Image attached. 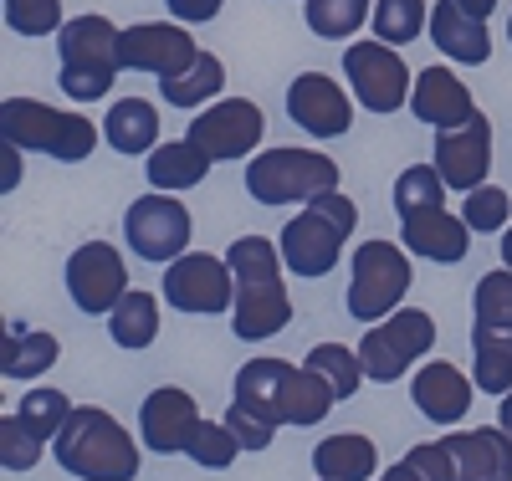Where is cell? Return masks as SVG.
<instances>
[{
  "mask_svg": "<svg viewBox=\"0 0 512 481\" xmlns=\"http://www.w3.org/2000/svg\"><path fill=\"white\" fill-rule=\"evenodd\" d=\"M159 287H164V302L175 313L210 318V313L236 308V272H231V261H216L205 251H185L180 261H169V272H164Z\"/></svg>",
  "mask_w": 512,
  "mask_h": 481,
  "instance_id": "cell-9",
  "label": "cell"
},
{
  "mask_svg": "<svg viewBox=\"0 0 512 481\" xmlns=\"http://www.w3.org/2000/svg\"><path fill=\"white\" fill-rule=\"evenodd\" d=\"M16 410H21V420L41 435V441H57L62 425L72 420V410H77V405L62 395V389H31V395H26Z\"/></svg>",
  "mask_w": 512,
  "mask_h": 481,
  "instance_id": "cell-35",
  "label": "cell"
},
{
  "mask_svg": "<svg viewBox=\"0 0 512 481\" xmlns=\"http://www.w3.org/2000/svg\"><path fill=\"white\" fill-rule=\"evenodd\" d=\"M164 6L175 11V16L185 21V26H200V21H216L226 0H164Z\"/></svg>",
  "mask_w": 512,
  "mask_h": 481,
  "instance_id": "cell-42",
  "label": "cell"
},
{
  "mask_svg": "<svg viewBox=\"0 0 512 481\" xmlns=\"http://www.w3.org/2000/svg\"><path fill=\"white\" fill-rule=\"evenodd\" d=\"M226 425H231V435L241 441V451H272V435H277L272 420H262V415H251V410L231 405V410H226Z\"/></svg>",
  "mask_w": 512,
  "mask_h": 481,
  "instance_id": "cell-41",
  "label": "cell"
},
{
  "mask_svg": "<svg viewBox=\"0 0 512 481\" xmlns=\"http://www.w3.org/2000/svg\"><path fill=\"white\" fill-rule=\"evenodd\" d=\"M472 395H477V379H466L456 364L436 359V364H425L410 384V400L425 420H436V425H461V415L472 410Z\"/></svg>",
  "mask_w": 512,
  "mask_h": 481,
  "instance_id": "cell-18",
  "label": "cell"
},
{
  "mask_svg": "<svg viewBox=\"0 0 512 481\" xmlns=\"http://www.w3.org/2000/svg\"><path fill=\"white\" fill-rule=\"evenodd\" d=\"M364 21H374L369 0H308V26H313V36L349 41Z\"/></svg>",
  "mask_w": 512,
  "mask_h": 481,
  "instance_id": "cell-33",
  "label": "cell"
},
{
  "mask_svg": "<svg viewBox=\"0 0 512 481\" xmlns=\"http://www.w3.org/2000/svg\"><path fill=\"white\" fill-rule=\"evenodd\" d=\"M62 354V343L41 328H11L6 348H0V374L6 379H36L41 369H52Z\"/></svg>",
  "mask_w": 512,
  "mask_h": 481,
  "instance_id": "cell-28",
  "label": "cell"
},
{
  "mask_svg": "<svg viewBox=\"0 0 512 481\" xmlns=\"http://www.w3.org/2000/svg\"><path fill=\"white\" fill-rule=\"evenodd\" d=\"M195 466H205V471H226L236 456H241V441L231 435V425L221 420H200V430H195V441H190V451H185Z\"/></svg>",
  "mask_w": 512,
  "mask_h": 481,
  "instance_id": "cell-37",
  "label": "cell"
},
{
  "mask_svg": "<svg viewBox=\"0 0 512 481\" xmlns=\"http://www.w3.org/2000/svg\"><path fill=\"white\" fill-rule=\"evenodd\" d=\"M118 41H123V31L108 16H72L57 31V52H62V77L57 82H62V93L72 103H93L113 87V77L123 72Z\"/></svg>",
  "mask_w": 512,
  "mask_h": 481,
  "instance_id": "cell-4",
  "label": "cell"
},
{
  "mask_svg": "<svg viewBox=\"0 0 512 481\" xmlns=\"http://www.w3.org/2000/svg\"><path fill=\"white\" fill-rule=\"evenodd\" d=\"M441 205H446V180H441L436 164H410L400 180H395V210H400V221H410V215H420V210H441Z\"/></svg>",
  "mask_w": 512,
  "mask_h": 481,
  "instance_id": "cell-31",
  "label": "cell"
},
{
  "mask_svg": "<svg viewBox=\"0 0 512 481\" xmlns=\"http://www.w3.org/2000/svg\"><path fill=\"white\" fill-rule=\"evenodd\" d=\"M210 154H200L190 139H175V144H159L154 154H149V164H144V174H149V185L154 190H164V195H180V190H195L205 174H210Z\"/></svg>",
  "mask_w": 512,
  "mask_h": 481,
  "instance_id": "cell-24",
  "label": "cell"
},
{
  "mask_svg": "<svg viewBox=\"0 0 512 481\" xmlns=\"http://www.w3.org/2000/svg\"><path fill=\"white\" fill-rule=\"evenodd\" d=\"M6 26L16 36H52L62 31V0H6Z\"/></svg>",
  "mask_w": 512,
  "mask_h": 481,
  "instance_id": "cell-38",
  "label": "cell"
},
{
  "mask_svg": "<svg viewBox=\"0 0 512 481\" xmlns=\"http://www.w3.org/2000/svg\"><path fill=\"white\" fill-rule=\"evenodd\" d=\"M374 466H379V451L369 435H328L313 451L318 481H369Z\"/></svg>",
  "mask_w": 512,
  "mask_h": 481,
  "instance_id": "cell-26",
  "label": "cell"
},
{
  "mask_svg": "<svg viewBox=\"0 0 512 481\" xmlns=\"http://www.w3.org/2000/svg\"><path fill=\"white\" fill-rule=\"evenodd\" d=\"M67 292L72 302L88 318L98 313H113L123 292H128V272H123V256L108 246V241H88L67 256Z\"/></svg>",
  "mask_w": 512,
  "mask_h": 481,
  "instance_id": "cell-13",
  "label": "cell"
},
{
  "mask_svg": "<svg viewBox=\"0 0 512 481\" xmlns=\"http://www.w3.org/2000/svg\"><path fill=\"white\" fill-rule=\"evenodd\" d=\"M139 430H144V446H149V451L180 456V451H190L195 430H200V410H195V400L185 395V389L164 384V389H154V395L144 400Z\"/></svg>",
  "mask_w": 512,
  "mask_h": 481,
  "instance_id": "cell-17",
  "label": "cell"
},
{
  "mask_svg": "<svg viewBox=\"0 0 512 481\" xmlns=\"http://www.w3.org/2000/svg\"><path fill=\"white\" fill-rule=\"evenodd\" d=\"M436 343V318L420 313V308H400L384 323H374L359 343V359H364V374L374 384H395L425 348Z\"/></svg>",
  "mask_w": 512,
  "mask_h": 481,
  "instance_id": "cell-8",
  "label": "cell"
},
{
  "mask_svg": "<svg viewBox=\"0 0 512 481\" xmlns=\"http://www.w3.org/2000/svg\"><path fill=\"white\" fill-rule=\"evenodd\" d=\"M405 466H410L420 481H456V461H451L446 441H431V446H410V451H405Z\"/></svg>",
  "mask_w": 512,
  "mask_h": 481,
  "instance_id": "cell-40",
  "label": "cell"
},
{
  "mask_svg": "<svg viewBox=\"0 0 512 481\" xmlns=\"http://www.w3.org/2000/svg\"><path fill=\"white\" fill-rule=\"evenodd\" d=\"M195 41L185 26H169V21H139L128 26L118 41V62L128 72H154V77H175L180 67L195 62Z\"/></svg>",
  "mask_w": 512,
  "mask_h": 481,
  "instance_id": "cell-15",
  "label": "cell"
},
{
  "mask_svg": "<svg viewBox=\"0 0 512 481\" xmlns=\"http://www.w3.org/2000/svg\"><path fill=\"white\" fill-rule=\"evenodd\" d=\"M52 451H57V466L72 471L77 481H134L139 476L134 435L98 405H77L62 435L52 441Z\"/></svg>",
  "mask_w": 512,
  "mask_h": 481,
  "instance_id": "cell-2",
  "label": "cell"
},
{
  "mask_svg": "<svg viewBox=\"0 0 512 481\" xmlns=\"http://www.w3.org/2000/svg\"><path fill=\"white\" fill-rule=\"evenodd\" d=\"M103 139L118 154H154L159 149V113H154V103H144V98L113 103L108 118H103Z\"/></svg>",
  "mask_w": 512,
  "mask_h": 481,
  "instance_id": "cell-25",
  "label": "cell"
},
{
  "mask_svg": "<svg viewBox=\"0 0 512 481\" xmlns=\"http://www.w3.org/2000/svg\"><path fill=\"white\" fill-rule=\"evenodd\" d=\"M0 139H11L16 149H41L52 159L77 164L98 149V128L82 113H62L36 98H6V108H0Z\"/></svg>",
  "mask_w": 512,
  "mask_h": 481,
  "instance_id": "cell-5",
  "label": "cell"
},
{
  "mask_svg": "<svg viewBox=\"0 0 512 481\" xmlns=\"http://www.w3.org/2000/svg\"><path fill=\"white\" fill-rule=\"evenodd\" d=\"M287 384H292V364L287 359H251V364L236 369V405L272 420V425H282Z\"/></svg>",
  "mask_w": 512,
  "mask_h": 481,
  "instance_id": "cell-23",
  "label": "cell"
},
{
  "mask_svg": "<svg viewBox=\"0 0 512 481\" xmlns=\"http://www.w3.org/2000/svg\"><path fill=\"white\" fill-rule=\"evenodd\" d=\"M369 26H374V41L405 47V41H420V26H431V11H425V0H379Z\"/></svg>",
  "mask_w": 512,
  "mask_h": 481,
  "instance_id": "cell-32",
  "label": "cell"
},
{
  "mask_svg": "<svg viewBox=\"0 0 512 481\" xmlns=\"http://www.w3.org/2000/svg\"><path fill=\"white\" fill-rule=\"evenodd\" d=\"M502 261H507V267H512V226L502 231Z\"/></svg>",
  "mask_w": 512,
  "mask_h": 481,
  "instance_id": "cell-47",
  "label": "cell"
},
{
  "mask_svg": "<svg viewBox=\"0 0 512 481\" xmlns=\"http://www.w3.org/2000/svg\"><path fill=\"white\" fill-rule=\"evenodd\" d=\"M108 333H113L118 348H149L159 338V302L139 287H128L123 302L108 313Z\"/></svg>",
  "mask_w": 512,
  "mask_h": 481,
  "instance_id": "cell-29",
  "label": "cell"
},
{
  "mask_svg": "<svg viewBox=\"0 0 512 481\" xmlns=\"http://www.w3.org/2000/svg\"><path fill=\"white\" fill-rule=\"evenodd\" d=\"M507 190L502 185H477V190H466V205H461V221L472 226V231H502L507 226Z\"/></svg>",
  "mask_w": 512,
  "mask_h": 481,
  "instance_id": "cell-39",
  "label": "cell"
},
{
  "mask_svg": "<svg viewBox=\"0 0 512 481\" xmlns=\"http://www.w3.org/2000/svg\"><path fill=\"white\" fill-rule=\"evenodd\" d=\"M41 435L21 420V410H11L6 420H0V466L6 471H31L36 461H41Z\"/></svg>",
  "mask_w": 512,
  "mask_h": 481,
  "instance_id": "cell-36",
  "label": "cell"
},
{
  "mask_svg": "<svg viewBox=\"0 0 512 481\" xmlns=\"http://www.w3.org/2000/svg\"><path fill=\"white\" fill-rule=\"evenodd\" d=\"M123 236L144 261H180L185 246H190V210L175 200V195H139L134 205L123 210Z\"/></svg>",
  "mask_w": 512,
  "mask_h": 481,
  "instance_id": "cell-11",
  "label": "cell"
},
{
  "mask_svg": "<svg viewBox=\"0 0 512 481\" xmlns=\"http://www.w3.org/2000/svg\"><path fill=\"white\" fill-rule=\"evenodd\" d=\"M431 41L461 67H482L492 57V36H487V21L472 16L461 0H441L431 11Z\"/></svg>",
  "mask_w": 512,
  "mask_h": 481,
  "instance_id": "cell-22",
  "label": "cell"
},
{
  "mask_svg": "<svg viewBox=\"0 0 512 481\" xmlns=\"http://www.w3.org/2000/svg\"><path fill=\"white\" fill-rule=\"evenodd\" d=\"M400 246L410 256H425V261L451 267V261H461L466 251H472V226H466L461 215H451L446 205L441 210H420V215H410V221H400Z\"/></svg>",
  "mask_w": 512,
  "mask_h": 481,
  "instance_id": "cell-19",
  "label": "cell"
},
{
  "mask_svg": "<svg viewBox=\"0 0 512 481\" xmlns=\"http://www.w3.org/2000/svg\"><path fill=\"white\" fill-rule=\"evenodd\" d=\"M0 164H6V169H0V190L11 195V190L21 185V149H16L11 139H6V154H0Z\"/></svg>",
  "mask_w": 512,
  "mask_h": 481,
  "instance_id": "cell-43",
  "label": "cell"
},
{
  "mask_svg": "<svg viewBox=\"0 0 512 481\" xmlns=\"http://www.w3.org/2000/svg\"><path fill=\"white\" fill-rule=\"evenodd\" d=\"M262 128H267V118L251 98H221L216 108L195 113L185 139L210 159H246V154H256V144H262Z\"/></svg>",
  "mask_w": 512,
  "mask_h": 481,
  "instance_id": "cell-12",
  "label": "cell"
},
{
  "mask_svg": "<svg viewBox=\"0 0 512 481\" xmlns=\"http://www.w3.org/2000/svg\"><path fill=\"white\" fill-rule=\"evenodd\" d=\"M308 369H318V374L333 384L338 400H349L354 389L369 379V374H364V359L354 354V348H344V343H318L313 354H308Z\"/></svg>",
  "mask_w": 512,
  "mask_h": 481,
  "instance_id": "cell-34",
  "label": "cell"
},
{
  "mask_svg": "<svg viewBox=\"0 0 512 481\" xmlns=\"http://www.w3.org/2000/svg\"><path fill=\"white\" fill-rule=\"evenodd\" d=\"M221 87H226V67H221V57H210V52H195V62L180 67L175 77H159L164 103H175V108H205Z\"/></svg>",
  "mask_w": 512,
  "mask_h": 481,
  "instance_id": "cell-27",
  "label": "cell"
},
{
  "mask_svg": "<svg viewBox=\"0 0 512 481\" xmlns=\"http://www.w3.org/2000/svg\"><path fill=\"white\" fill-rule=\"evenodd\" d=\"M344 72L354 82V98L369 113H400L415 93V77L390 41H354L344 52Z\"/></svg>",
  "mask_w": 512,
  "mask_h": 481,
  "instance_id": "cell-10",
  "label": "cell"
},
{
  "mask_svg": "<svg viewBox=\"0 0 512 481\" xmlns=\"http://www.w3.org/2000/svg\"><path fill=\"white\" fill-rule=\"evenodd\" d=\"M410 292V256L405 246L390 241H364L354 251V272H349V313L359 323H384L400 313V297Z\"/></svg>",
  "mask_w": 512,
  "mask_h": 481,
  "instance_id": "cell-7",
  "label": "cell"
},
{
  "mask_svg": "<svg viewBox=\"0 0 512 481\" xmlns=\"http://www.w3.org/2000/svg\"><path fill=\"white\" fill-rule=\"evenodd\" d=\"M287 113L292 123H303L313 139H338L354 123V103L328 72H303L297 82H287Z\"/></svg>",
  "mask_w": 512,
  "mask_h": 481,
  "instance_id": "cell-16",
  "label": "cell"
},
{
  "mask_svg": "<svg viewBox=\"0 0 512 481\" xmlns=\"http://www.w3.org/2000/svg\"><path fill=\"white\" fill-rule=\"evenodd\" d=\"M236 272V338L256 343L292 323V297L282 287V251L267 236H241L226 251Z\"/></svg>",
  "mask_w": 512,
  "mask_h": 481,
  "instance_id": "cell-1",
  "label": "cell"
},
{
  "mask_svg": "<svg viewBox=\"0 0 512 481\" xmlns=\"http://www.w3.org/2000/svg\"><path fill=\"white\" fill-rule=\"evenodd\" d=\"M246 190L256 205H292L338 190V164L313 149H267L246 164Z\"/></svg>",
  "mask_w": 512,
  "mask_h": 481,
  "instance_id": "cell-6",
  "label": "cell"
},
{
  "mask_svg": "<svg viewBox=\"0 0 512 481\" xmlns=\"http://www.w3.org/2000/svg\"><path fill=\"white\" fill-rule=\"evenodd\" d=\"M333 384L318 374V369H292V384H287V405H282V425H318L328 410H333Z\"/></svg>",
  "mask_w": 512,
  "mask_h": 481,
  "instance_id": "cell-30",
  "label": "cell"
},
{
  "mask_svg": "<svg viewBox=\"0 0 512 481\" xmlns=\"http://www.w3.org/2000/svg\"><path fill=\"white\" fill-rule=\"evenodd\" d=\"M354 226H359V205L344 190H328V195L308 200L303 215L282 226V261H287V272H297V277H328L338 267L344 241L354 236Z\"/></svg>",
  "mask_w": 512,
  "mask_h": 481,
  "instance_id": "cell-3",
  "label": "cell"
},
{
  "mask_svg": "<svg viewBox=\"0 0 512 481\" xmlns=\"http://www.w3.org/2000/svg\"><path fill=\"white\" fill-rule=\"evenodd\" d=\"M507 41H512V16H507Z\"/></svg>",
  "mask_w": 512,
  "mask_h": 481,
  "instance_id": "cell-48",
  "label": "cell"
},
{
  "mask_svg": "<svg viewBox=\"0 0 512 481\" xmlns=\"http://www.w3.org/2000/svg\"><path fill=\"white\" fill-rule=\"evenodd\" d=\"M379 481H420V476H415V471H410L405 461H395V466H390V471H384Z\"/></svg>",
  "mask_w": 512,
  "mask_h": 481,
  "instance_id": "cell-44",
  "label": "cell"
},
{
  "mask_svg": "<svg viewBox=\"0 0 512 481\" xmlns=\"http://www.w3.org/2000/svg\"><path fill=\"white\" fill-rule=\"evenodd\" d=\"M446 451L456 461V481H512V435L502 425L446 435Z\"/></svg>",
  "mask_w": 512,
  "mask_h": 481,
  "instance_id": "cell-21",
  "label": "cell"
},
{
  "mask_svg": "<svg viewBox=\"0 0 512 481\" xmlns=\"http://www.w3.org/2000/svg\"><path fill=\"white\" fill-rule=\"evenodd\" d=\"M410 113L431 128H456L477 113V103H472V87H466L451 67H420L415 93H410Z\"/></svg>",
  "mask_w": 512,
  "mask_h": 481,
  "instance_id": "cell-20",
  "label": "cell"
},
{
  "mask_svg": "<svg viewBox=\"0 0 512 481\" xmlns=\"http://www.w3.org/2000/svg\"><path fill=\"white\" fill-rule=\"evenodd\" d=\"M497 425L512 435V389H507V395H502V410H497Z\"/></svg>",
  "mask_w": 512,
  "mask_h": 481,
  "instance_id": "cell-46",
  "label": "cell"
},
{
  "mask_svg": "<svg viewBox=\"0 0 512 481\" xmlns=\"http://www.w3.org/2000/svg\"><path fill=\"white\" fill-rule=\"evenodd\" d=\"M436 169L451 190H477L487 185V169H492V118L472 113L456 128H441L436 139Z\"/></svg>",
  "mask_w": 512,
  "mask_h": 481,
  "instance_id": "cell-14",
  "label": "cell"
},
{
  "mask_svg": "<svg viewBox=\"0 0 512 481\" xmlns=\"http://www.w3.org/2000/svg\"><path fill=\"white\" fill-rule=\"evenodd\" d=\"M461 6H466V11H472V16H482V21H487V16L497 11V0H461Z\"/></svg>",
  "mask_w": 512,
  "mask_h": 481,
  "instance_id": "cell-45",
  "label": "cell"
}]
</instances>
